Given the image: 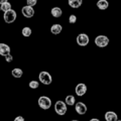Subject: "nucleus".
<instances>
[{
    "label": "nucleus",
    "mask_w": 121,
    "mask_h": 121,
    "mask_svg": "<svg viewBox=\"0 0 121 121\" xmlns=\"http://www.w3.org/2000/svg\"><path fill=\"white\" fill-rule=\"evenodd\" d=\"M4 58H5V60L7 63H10V62H12V60H13V56H12V55H11V54L7 55L6 56H4Z\"/></svg>",
    "instance_id": "obj_23"
},
{
    "label": "nucleus",
    "mask_w": 121,
    "mask_h": 121,
    "mask_svg": "<svg viewBox=\"0 0 121 121\" xmlns=\"http://www.w3.org/2000/svg\"><path fill=\"white\" fill-rule=\"evenodd\" d=\"M76 40H77V43L80 45V47H86V45H88L90 39H89L88 35H86V33H80V35H78Z\"/></svg>",
    "instance_id": "obj_6"
},
{
    "label": "nucleus",
    "mask_w": 121,
    "mask_h": 121,
    "mask_svg": "<svg viewBox=\"0 0 121 121\" xmlns=\"http://www.w3.org/2000/svg\"><path fill=\"white\" fill-rule=\"evenodd\" d=\"M62 30H63V26L59 23L52 24V27H51V32L52 35H59V33L62 32Z\"/></svg>",
    "instance_id": "obj_13"
},
{
    "label": "nucleus",
    "mask_w": 121,
    "mask_h": 121,
    "mask_svg": "<svg viewBox=\"0 0 121 121\" xmlns=\"http://www.w3.org/2000/svg\"><path fill=\"white\" fill-rule=\"evenodd\" d=\"M90 121H100V120H99V119H97V118H92Z\"/></svg>",
    "instance_id": "obj_26"
},
{
    "label": "nucleus",
    "mask_w": 121,
    "mask_h": 121,
    "mask_svg": "<svg viewBox=\"0 0 121 121\" xmlns=\"http://www.w3.org/2000/svg\"><path fill=\"white\" fill-rule=\"evenodd\" d=\"M6 1H8V0H0V4H2V3H4Z\"/></svg>",
    "instance_id": "obj_25"
},
{
    "label": "nucleus",
    "mask_w": 121,
    "mask_h": 121,
    "mask_svg": "<svg viewBox=\"0 0 121 121\" xmlns=\"http://www.w3.org/2000/svg\"><path fill=\"white\" fill-rule=\"evenodd\" d=\"M51 14L52 15V17L59 18V17L62 16L63 11H62V9H60V7L56 6V7H52V10H51Z\"/></svg>",
    "instance_id": "obj_12"
},
{
    "label": "nucleus",
    "mask_w": 121,
    "mask_h": 121,
    "mask_svg": "<svg viewBox=\"0 0 121 121\" xmlns=\"http://www.w3.org/2000/svg\"><path fill=\"white\" fill-rule=\"evenodd\" d=\"M104 118L106 121H117L118 120V116L115 112L113 111H107L104 115Z\"/></svg>",
    "instance_id": "obj_11"
},
{
    "label": "nucleus",
    "mask_w": 121,
    "mask_h": 121,
    "mask_svg": "<svg viewBox=\"0 0 121 121\" xmlns=\"http://www.w3.org/2000/svg\"><path fill=\"white\" fill-rule=\"evenodd\" d=\"M117 121H121V120H119V119H118V120H117Z\"/></svg>",
    "instance_id": "obj_28"
},
{
    "label": "nucleus",
    "mask_w": 121,
    "mask_h": 121,
    "mask_svg": "<svg viewBox=\"0 0 121 121\" xmlns=\"http://www.w3.org/2000/svg\"><path fill=\"white\" fill-rule=\"evenodd\" d=\"M39 82L43 85H51L52 82V78L51 74L45 71L40 72L39 75Z\"/></svg>",
    "instance_id": "obj_3"
},
{
    "label": "nucleus",
    "mask_w": 121,
    "mask_h": 121,
    "mask_svg": "<svg viewBox=\"0 0 121 121\" xmlns=\"http://www.w3.org/2000/svg\"><path fill=\"white\" fill-rule=\"evenodd\" d=\"M10 51H11V48L8 44L3 43H0V56H6L7 55L10 54Z\"/></svg>",
    "instance_id": "obj_10"
},
{
    "label": "nucleus",
    "mask_w": 121,
    "mask_h": 121,
    "mask_svg": "<svg viewBox=\"0 0 121 121\" xmlns=\"http://www.w3.org/2000/svg\"><path fill=\"white\" fill-rule=\"evenodd\" d=\"M37 103H39V106L41 109L48 110V109H50L51 106H52V100H51V98L48 97V96H41L39 98Z\"/></svg>",
    "instance_id": "obj_1"
},
{
    "label": "nucleus",
    "mask_w": 121,
    "mask_h": 121,
    "mask_svg": "<svg viewBox=\"0 0 121 121\" xmlns=\"http://www.w3.org/2000/svg\"><path fill=\"white\" fill-rule=\"evenodd\" d=\"M21 33H22V35H23L24 37H29L30 35H31V33H32V30H31L30 27H28V26H25V27L22 28Z\"/></svg>",
    "instance_id": "obj_19"
},
{
    "label": "nucleus",
    "mask_w": 121,
    "mask_h": 121,
    "mask_svg": "<svg viewBox=\"0 0 121 121\" xmlns=\"http://www.w3.org/2000/svg\"><path fill=\"white\" fill-rule=\"evenodd\" d=\"M67 105L66 103L64 101H56V104H55V111L56 113L58 115H60V116H63V115H65L66 113H67Z\"/></svg>",
    "instance_id": "obj_2"
},
{
    "label": "nucleus",
    "mask_w": 121,
    "mask_h": 121,
    "mask_svg": "<svg viewBox=\"0 0 121 121\" xmlns=\"http://www.w3.org/2000/svg\"><path fill=\"white\" fill-rule=\"evenodd\" d=\"M10 9H12V6H11V3L8 2V1L0 4V10L3 11V12H6V11H8Z\"/></svg>",
    "instance_id": "obj_17"
},
{
    "label": "nucleus",
    "mask_w": 121,
    "mask_h": 121,
    "mask_svg": "<svg viewBox=\"0 0 121 121\" xmlns=\"http://www.w3.org/2000/svg\"><path fill=\"white\" fill-rule=\"evenodd\" d=\"M37 3V0H26V4H27V6H35Z\"/></svg>",
    "instance_id": "obj_22"
},
{
    "label": "nucleus",
    "mask_w": 121,
    "mask_h": 121,
    "mask_svg": "<svg viewBox=\"0 0 121 121\" xmlns=\"http://www.w3.org/2000/svg\"><path fill=\"white\" fill-rule=\"evenodd\" d=\"M75 110L79 115H84L88 110V108H87V105L83 102H77L75 103Z\"/></svg>",
    "instance_id": "obj_8"
},
{
    "label": "nucleus",
    "mask_w": 121,
    "mask_h": 121,
    "mask_svg": "<svg viewBox=\"0 0 121 121\" xmlns=\"http://www.w3.org/2000/svg\"><path fill=\"white\" fill-rule=\"evenodd\" d=\"M69 22L71 24H74L77 22V16H76L75 14H71L70 17H69Z\"/></svg>",
    "instance_id": "obj_21"
},
{
    "label": "nucleus",
    "mask_w": 121,
    "mask_h": 121,
    "mask_svg": "<svg viewBox=\"0 0 121 121\" xmlns=\"http://www.w3.org/2000/svg\"><path fill=\"white\" fill-rule=\"evenodd\" d=\"M65 103H66V105L68 106H73V105H75V103H76V99H75V97L73 96V95H68L67 97H66V99H65Z\"/></svg>",
    "instance_id": "obj_18"
},
{
    "label": "nucleus",
    "mask_w": 121,
    "mask_h": 121,
    "mask_svg": "<svg viewBox=\"0 0 121 121\" xmlns=\"http://www.w3.org/2000/svg\"><path fill=\"white\" fill-rule=\"evenodd\" d=\"M82 3L83 0H68V4L72 8H79V7H81Z\"/></svg>",
    "instance_id": "obj_15"
},
{
    "label": "nucleus",
    "mask_w": 121,
    "mask_h": 121,
    "mask_svg": "<svg viewBox=\"0 0 121 121\" xmlns=\"http://www.w3.org/2000/svg\"><path fill=\"white\" fill-rule=\"evenodd\" d=\"M109 41L110 40L106 35H98L96 36L94 43H95V44L98 48H106L109 44Z\"/></svg>",
    "instance_id": "obj_5"
},
{
    "label": "nucleus",
    "mask_w": 121,
    "mask_h": 121,
    "mask_svg": "<svg viewBox=\"0 0 121 121\" xmlns=\"http://www.w3.org/2000/svg\"><path fill=\"white\" fill-rule=\"evenodd\" d=\"M16 17H17L16 11L13 9L6 11V12H4V14H3V19H4L6 23H13L15 19H16Z\"/></svg>",
    "instance_id": "obj_4"
},
{
    "label": "nucleus",
    "mask_w": 121,
    "mask_h": 121,
    "mask_svg": "<svg viewBox=\"0 0 121 121\" xmlns=\"http://www.w3.org/2000/svg\"><path fill=\"white\" fill-rule=\"evenodd\" d=\"M21 12H22V15H23L24 17L30 18L35 15V9H33V7H31V6L25 5L21 8Z\"/></svg>",
    "instance_id": "obj_9"
},
{
    "label": "nucleus",
    "mask_w": 121,
    "mask_h": 121,
    "mask_svg": "<svg viewBox=\"0 0 121 121\" xmlns=\"http://www.w3.org/2000/svg\"><path fill=\"white\" fill-rule=\"evenodd\" d=\"M109 6V2L107 0H98L97 1V7L100 10H106Z\"/></svg>",
    "instance_id": "obj_14"
},
{
    "label": "nucleus",
    "mask_w": 121,
    "mask_h": 121,
    "mask_svg": "<svg viewBox=\"0 0 121 121\" xmlns=\"http://www.w3.org/2000/svg\"><path fill=\"white\" fill-rule=\"evenodd\" d=\"M75 93H76V95L79 97L84 96L87 93V85L84 84V83H79L75 88Z\"/></svg>",
    "instance_id": "obj_7"
},
{
    "label": "nucleus",
    "mask_w": 121,
    "mask_h": 121,
    "mask_svg": "<svg viewBox=\"0 0 121 121\" xmlns=\"http://www.w3.org/2000/svg\"><path fill=\"white\" fill-rule=\"evenodd\" d=\"M71 121H79V120H71Z\"/></svg>",
    "instance_id": "obj_27"
},
{
    "label": "nucleus",
    "mask_w": 121,
    "mask_h": 121,
    "mask_svg": "<svg viewBox=\"0 0 121 121\" xmlns=\"http://www.w3.org/2000/svg\"><path fill=\"white\" fill-rule=\"evenodd\" d=\"M14 121H25V120H24V118L22 116H17V117H15Z\"/></svg>",
    "instance_id": "obj_24"
},
{
    "label": "nucleus",
    "mask_w": 121,
    "mask_h": 121,
    "mask_svg": "<svg viewBox=\"0 0 121 121\" xmlns=\"http://www.w3.org/2000/svg\"><path fill=\"white\" fill-rule=\"evenodd\" d=\"M11 75H12V77L16 78V79H19L22 77V75H23V71L19 68H14V69L11 71Z\"/></svg>",
    "instance_id": "obj_16"
},
{
    "label": "nucleus",
    "mask_w": 121,
    "mask_h": 121,
    "mask_svg": "<svg viewBox=\"0 0 121 121\" xmlns=\"http://www.w3.org/2000/svg\"><path fill=\"white\" fill-rule=\"evenodd\" d=\"M28 86H29L30 89H37L39 86V83L37 81H35V80H32V81H30L28 83Z\"/></svg>",
    "instance_id": "obj_20"
}]
</instances>
